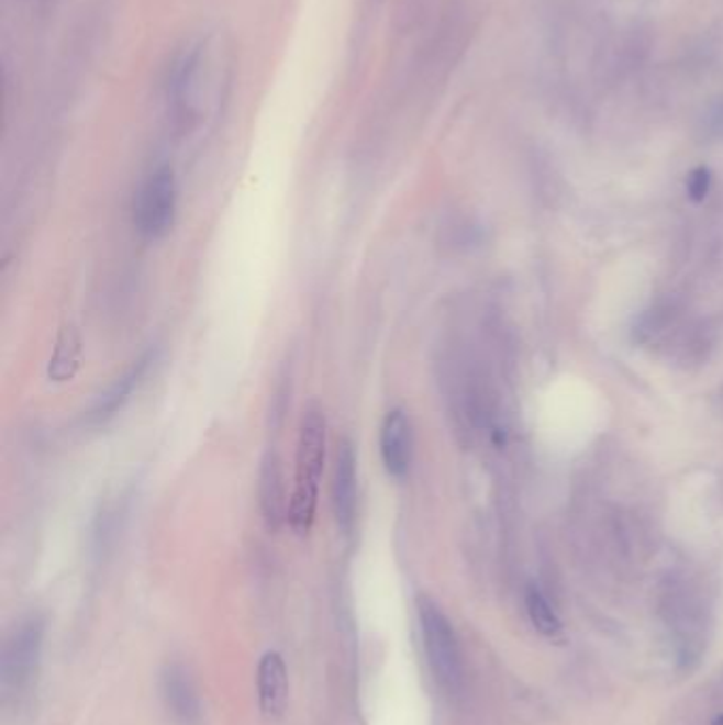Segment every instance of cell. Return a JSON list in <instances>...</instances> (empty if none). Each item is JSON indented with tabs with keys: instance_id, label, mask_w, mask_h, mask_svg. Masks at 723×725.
<instances>
[{
	"instance_id": "cell-1",
	"label": "cell",
	"mask_w": 723,
	"mask_h": 725,
	"mask_svg": "<svg viewBox=\"0 0 723 725\" xmlns=\"http://www.w3.org/2000/svg\"><path fill=\"white\" fill-rule=\"evenodd\" d=\"M327 448V423L319 408L303 412L296 454V488L291 492L289 526L296 533H308L314 524L319 503V482L325 465Z\"/></svg>"
},
{
	"instance_id": "cell-2",
	"label": "cell",
	"mask_w": 723,
	"mask_h": 725,
	"mask_svg": "<svg viewBox=\"0 0 723 725\" xmlns=\"http://www.w3.org/2000/svg\"><path fill=\"white\" fill-rule=\"evenodd\" d=\"M416 609H419V624H421L426 662H429L435 681L446 692L460 690L463 656H460L458 638H456L448 615L442 611L440 604L429 596H421Z\"/></svg>"
},
{
	"instance_id": "cell-3",
	"label": "cell",
	"mask_w": 723,
	"mask_h": 725,
	"mask_svg": "<svg viewBox=\"0 0 723 725\" xmlns=\"http://www.w3.org/2000/svg\"><path fill=\"white\" fill-rule=\"evenodd\" d=\"M179 207V185L170 166H159L141 185L134 200V225L147 241L168 236Z\"/></svg>"
},
{
	"instance_id": "cell-4",
	"label": "cell",
	"mask_w": 723,
	"mask_h": 725,
	"mask_svg": "<svg viewBox=\"0 0 723 725\" xmlns=\"http://www.w3.org/2000/svg\"><path fill=\"white\" fill-rule=\"evenodd\" d=\"M45 622L38 615L22 620L15 631L9 635L2 651V688L7 692L20 694L29 690L38 674L43 656Z\"/></svg>"
},
{
	"instance_id": "cell-5",
	"label": "cell",
	"mask_w": 723,
	"mask_h": 725,
	"mask_svg": "<svg viewBox=\"0 0 723 725\" xmlns=\"http://www.w3.org/2000/svg\"><path fill=\"white\" fill-rule=\"evenodd\" d=\"M204 47L198 41H187L168 66L166 75V100L177 123H187L193 118L196 91L202 75Z\"/></svg>"
},
{
	"instance_id": "cell-6",
	"label": "cell",
	"mask_w": 723,
	"mask_h": 725,
	"mask_svg": "<svg viewBox=\"0 0 723 725\" xmlns=\"http://www.w3.org/2000/svg\"><path fill=\"white\" fill-rule=\"evenodd\" d=\"M159 692L170 717L177 724H202V702L196 690V683L185 666L168 665L162 670Z\"/></svg>"
},
{
	"instance_id": "cell-7",
	"label": "cell",
	"mask_w": 723,
	"mask_h": 725,
	"mask_svg": "<svg viewBox=\"0 0 723 725\" xmlns=\"http://www.w3.org/2000/svg\"><path fill=\"white\" fill-rule=\"evenodd\" d=\"M380 456L389 476L401 480L408 476L414 456L412 423L403 410H391L380 426Z\"/></svg>"
},
{
	"instance_id": "cell-8",
	"label": "cell",
	"mask_w": 723,
	"mask_h": 725,
	"mask_svg": "<svg viewBox=\"0 0 723 725\" xmlns=\"http://www.w3.org/2000/svg\"><path fill=\"white\" fill-rule=\"evenodd\" d=\"M333 512L337 526L348 535L357 520V456L351 442H342L333 471Z\"/></svg>"
},
{
	"instance_id": "cell-9",
	"label": "cell",
	"mask_w": 723,
	"mask_h": 725,
	"mask_svg": "<svg viewBox=\"0 0 723 725\" xmlns=\"http://www.w3.org/2000/svg\"><path fill=\"white\" fill-rule=\"evenodd\" d=\"M289 505L291 497L287 494L282 460L270 450L264 456L259 469V507L266 524L270 528H280L285 522H289Z\"/></svg>"
},
{
	"instance_id": "cell-10",
	"label": "cell",
	"mask_w": 723,
	"mask_h": 725,
	"mask_svg": "<svg viewBox=\"0 0 723 725\" xmlns=\"http://www.w3.org/2000/svg\"><path fill=\"white\" fill-rule=\"evenodd\" d=\"M257 698L264 715H282L289 700V672L278 651H268L257 666Z\"/></svg>"
},
{
	"instance_id": "cell-11",
	"label": "cell",
	"mask_w": 723,
	"mask_h": 725,
	"mask_svg": "<svg viewBox=\"0 0 723 725\" xmlns=\"http://www.w3.org/2000/svg\"><path fill=\"white\" fill-rule=\"evenodd\" d=\"M149 362H152V355L141 357L104 393L100 394V399L91 408V423H104V421H109L111 416H115L120 412L121 408L125 405V401L134 393V389L141 384Z\"/></svg>"
},
{
	"instance_id": "cell-12",
	"label": "cell",
	"mask_w": 723,
	"mask_h": 725,
	"mask_svg": "<svg viewBox=\"0 0 723 725\" xmlns=\"http://www.w3.org/2000/svg\"><path fill=\"white\" fill-rule=\"evenodd\" d=\"M79 355H81V342L75 330H64L54 353V359L49 362V378L56 382L70 380L79 369Z\"/></svg>"
},
{
	"instance_id": "cell-13",
	"label": "cell",
	"mask_w": 723,
	"mask_h": 725,
	"mask_svg": "<svg viewBox=\"0 0 723 725\" xmlns=\"http://www.w3.org/2000/svg\"><path fill=\"white\" fill-rule=\"evenodd\" d=\"M526 613H529L533 626L542 635L554 636L556 633H560L563 624H560L556 611L552 609V604L547 603V599L537 588H529V592H526Z\"/></svg>"
},
{
	"instance_id": "cell-14",
	"label": "cell",
	"mask_w": 723,
	"mask_h": 725,
	"mask_svg": "<svg viewBox=\"0 0 723 725\" xmlns=\"http://www.w3.org/2000/svg\"><path fill=\"white\" fill-rule=\"evenodd\" d=\"M711 181H713V177H711V170L707 166H698L696 170L690 172V177H688V193H690L693 202H700V200L707 198V193L711 189Z\"/></svg>"
},
{
	"instance_id": "cell-15",
	"label": "cell",
	"mask_w": 723,
	"mask_h": 725,
	"mask_svg": "<svg viewBox=\"0 0 723 725\" xmlns=\"http://www.w3.org/2000/svg\"><path fill=\"white\" fill-rule=\"evenodd\" d=\"M704 132L713 138H723V100L713 104L704 115Z\"/></svg>"
},
{
	"instance_id": "cell-16",
	"label": "cell",
	"mask_w": 723,
	"mask_h": 725,
	"mask_svg": "<svg viewBox=\"0 0 723 725\" xmlns=\"http://www.w3.org/2000/svg\"><path fill=\"white\" fill-rule=\"evenodd\" d=\"M718 725H723V715L720 717V720H718Z\"/></svg>"
}]
</instances>
